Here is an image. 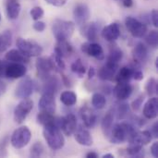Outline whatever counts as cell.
Returning <instances> with one entry per match:
<instances>
[{
    "label": "cell",
    "mask_w": 158,
    "mask_h": 158,
    "mask_svg": "<svg viewBox=\"0 0 158 158\" xmlns=\"http://www.w3.org/2000/svg\"><path fill=\"white\" fill-rule=\"evenodd\" d=\"M136 130L134 126H132L130 123L121 122L112 127L109 139L112 143H116V144L123 143L127 141L129 142L132 138Z\"/></svg>",
    "instance_id": "cell-1"
},
{
    "label": "cell",
    "mask_w": 158,
    "mask_h": 158,
    "mask_svg": "<svg viewBox=\"0 0 158 158\" xmlns=\"http://www.w3.org/2000/svg\"><path fill=\"white\" fill-rule=\"evenodd\" d=\"M44 138L47 145L52 150H60L65 144V138L60 131V129L55 124L44 126Z\"/></svg>",
    "instance_id": "cell-2"
},
{
    "label": "cell",
    "mask_w": 158,
    "mask_h": 158,
    "mask_svg": "<svg viewBox=\"0 0 158 158\" xmlns=\"http://www.w3.org/2000/svg\"><path fill=\"white\" fill-rule=\"evenodd\" d=\"M75 31V24L72 21L56 19L53 22L52 31L57 41H65L69 39Z\"/></svg>",
    "instance_id": "cell-3"
},
{
    "label": "cell",
    "mask_w": 158,
    "mask_h": 158,
    "mask_svg": "<svg viewBox=\"0 0 158 158\" xmlns=\"http://www.w3.org/2000/svg\"><path fill=\"white\" fill-rule=\"evenodd\" d=\"M31 139V132L28 127L22 126L16 129L10 138L11 145L15 149H22L28 145Z\"/></svg>",
    "instance_id": "cell-4"
},
{
    "label": "cell",
    "mask_w": 158,
    "mask_h": 158,
    "mask_svg": "<svg viewBox=\"0 0 158 158\" xmlns=\"http://www.w3.org/2000/svg\"><path fill=\"white\" fill-rule=\"evenodd\" d=\"M18 49L28 57L39 56L43 53V47L36 42L18 38L16 42Z\"/></svg>",
    "instance_id": "cell-5"
},
{
    "label": "cell",
    "mask_w": 158,
    "mask_h": 158,
    "mask_svg": "<svg viewBox=\"0 0 158 158\" xmlns=\"http://www.w3.org/2000/svg\"><path fill=\"white\" fill-rule=\"evenodd\" d=\"M35 67L38 76L43 80H45L51 76L52 71L57 70V67L52 57H39L36 60Z\"/></svg>",
    "instance_id": "cell-6"
},
{
    "label": "cell",
    "mask_w": 158,
    "mask_h": 158,
    "mask_svg": "<svg viewBox=\"0 0 158 158\" xmlns=\"http://www.w3.org/2000/svg\"><path fill=\"white\" fill-rule=\"evenodd\" d=\"M125 25L131 34L136 38L144 37L148 30L147 25L145 23L133 17H127L125 19Z\"/></svg>",
    "instance_id": "cell-7"
},
{
    "label": "cell",
    "mask_w": 158,
    "mask_h": 158,
    "mask_svg": "<svg viewBox=\"0 0 158 158\" xmlns=\"http://www.w3.org/2000/svg\"><path fill=\"white\" fill-rule=\"evenodd\" d=\"M32 108H33V102L31 99H29V98L22 99L19 103V105L15 107V110H14L15 122L18 124L23 123L24 120L26 119L27 116L32 110Z\"/></svg>",
    "instance_id": "cell-8"
},
{
    "label": "cell",
    "mask_w": 158,
    "mask_h": 158,
    "mask_svg": "<svg viewBox=\"0 0 158 158\" xmlns=\"http://www.w3.org/2000/svg\"><path fill=\"white\" fill-rule=\"evenodd\" d=\"M34 88H35V83L33 82V81L30 77L26 76L17 85L15 95L19 99L29 98L32 94Z\"/></svg>",
    "instance_id": "cell-9"
},
{
    "label": "cell",
    "mask_w": 158,
    "mask_h": 158,
    "mask_svg": "<svg viewBox=\"0 0 158 158\" xmlns=\"http://www.w3.org/2000/svg\"><path fill=\"white\" fill-rule=\"evenodd\" d=\"M27 68L22 63L7 62L5 68L4 76L8 79H19L26 75Z\"/></svg>",
    "instance_id": "cell-10"
},
{
    "label": "cell",
    "mask_w": 158,
    "mask_h": 158,
    "mask_svg": "<svg viewBox=\"0 0 158 158\" xmlns=\"http://www.w3.org/2000/svg\"><path fill=\"white\" fill-rule=\"evenodd\" d=\"M81 51L85 54H87L90 56H93L96 58L97 60H104L105 59V54L103 47L94 42L91 43H84L81 45Z\"/></svg>",
    "instance_id": "cell-11"
},
{
    "label": "cell",
    "mask_w": 158,
    "mask_h": 158,
    "mask_svg": "<svg viewBox=\"0 0 158 158\" xmlns=\"http://www.w3.org/2000/svg\"><path fill=\"white\" fill-rule=\"evenodd\" d=\"M60 130H62L67 136H71L74 134L77 130V118L74 114L69 113L65 117H62Z\"/></svg>",
    "instance_id": "cell-12"
},
{
    "label": "cell",
    "mask_w": 158,
    "mask_h": 158,
    "mask_svg": "<svg viewBox=\"0 0 158 158\" xmlns=\"http://www.w3.org/2000/svg\"><path fill=\"white\" fill-rule=\"evenodd\" d=\"M56 105L55 95L44 94L38 104V108L40 109V111L54 114L56 112Z\"/></svg>",
    "instance_id": "cell-13"
},
{
    "label": "cell",
    "mask_w": 158,
    "mask_h": 158,
    "mask_svg": "<svg viewBox=\"0 0 158 158\" xmlns=\"http://www.w3.org/2000/svg\"><path fill=\"white\" fill-rule=\"evenodd\" d=\"M90 9L85 4H78L73 10V16L78 25H84L90 18Z\"/></svg>",
    "instance_id": "cell-14"
},
{
    "label": "cell",
    "mask_w": 158,
    "mask_h": 158,
    "mask_svg": "<svg viewBox=\"0 0 158 158\" xmlns=\"http://www.w3.org/2000/svg\"><path fill=\"white\" fill-rule=\"evenodd\" d=\"M80 115L86 128L92 129L95 126L97 121V115L89 106H82L80 110Z\"/></svg>",
    "instance_id": "cell-15"
},
{
    "label": "cell",
    "mask_w": 158,
    "mask_h": 158,
    "mask_svg": "<svg viewBox=\"0 0 158 158\" xmlns=\"http://www.w3.org/2000/svg\"><path fill=\"white\" fill-rule=\"evenodd\" d=\"M44 81V83L43 88H42L43 94H48L55 95L60 88L61 81H59V79L56 76L51 75Z\"/></svg>",
    "instance_id": "cell-16"
},
{
    "label": "cell",
    "mask_w": 158,
    "mask_h": 158,
    "mask_svg": "<svg viewBox=\"0 0 158 158\" xmlns=\"http://www.w3.org/2000/svg\"><path fill=\"white\" fill-rule=\"evenodd\" d=\"M113 92L118 100L124 101L131 95L132 87L130 82H118Z\"/></svg>",
    "instance_id": "cell-17"
},
{
    "label": "cell",
    "mask_w": 158,
    "mask_h": 158,
    "mask_svg": "<svg viewBox=\"0 0 158 158\" xmlns=\"http://www.w3.org/2000/svg\"><path fill=\"white\" fill-rule=\"evenodd\" d=\"M102 36L108 42H114L120 36V28L118 23H110L102 31Z\"/></svg>",
    "instance_id": "cell-18"
},
{
    "label": "cell",
    "mask_w": 158,
    "mask_h": 158,
    "mask_svg": "<svg viewBox=\"0 0 158 158\" xmlns=\"http://www.w3.org/2000/svg\"><path fill=\"white\" fill-rule=\"evenodd\" d=\"M133 59L135 64L137 65H142L143 64L148 57V48L143 43H138L132 52Z\"/></svg>",
    "instance_id": "cell-19"
},
{
    "label": "cell",
    "mask_w": 158,
    "mask_h": 158,
    "mask_svg": "<svg viewBox=\"0 0 158 158\" xmlns=\"http://www.w3.org/2000/svg\"><path fill=\"white\" fill-rule=\"evenodd\" d=\"M75 134V140L76 142L83 146H91L94 143L93 141V137L91 135V133L89 132V131L83 127H79L77 128L76 131L74 132Z\"/></svg>",
    "instance_id": "cell-20"
},
{
    "label": "cell",
    "mask_w": 158,
    "mask_h": 158,
    "mask_svg": "<svg viewBox=\"0 0 158 158\" xmlns=\"http://www.w3.org/2000/svg\"><path fill=\"white\" fill-rule=\"evenodd\" d=\"M143 113V116L148 119H154L157 117L158 99L156 97H152L145 103Z\"/></svg>",
    "instance_id": "cell-21"
},
{
    "label": "cell",
    "mask_w": 158,
    "mask_h": 158,
    "mask_svg": "<svg viewBox=\"0 0 158 158\" xmlns=\"http://www.w3.org/2000/svg\"><path fill=\"white\" fill-rule=\"evenodd\" d=\"M118 70V66H114L106 62V64L98 70V78L102 81H113Z\"/></svg>",
    "instance_id": "cell-22"
},
{
    "label": "cell",
    "mask_w": 158,
    "mask_h": 158,
    "mask_svg": "<svg viewBox=\"0 0 158 158\" xmlns=\"http://www.w3.org/2000/svg\"><path fill=\"white\" fill-rule=\"evenodd\" d=\"M5 58L8 62H16V63H29L30 57L26 56L24 54H22L19 49H11L9 50Z\"/></svg>",
    "instance_id": "cell-23"
},
{
    "label": "cell",
    "mask_w": 158,
    "mask_h": 158,
    "mask_svg": "<svg viewBox=\"0 0 158 158\" xmlns=\"http://www.w3.org/2000/svg\"><path fill=\"white\" fill-rule=\"evenodd\" d=\"M72 53H73V47L68 42V40L57 41V44L55 47V54H56L64 58V57L70 56Z\"/></svg>",
    "instance_id": "cell-24"
},
{
    "label": "cell",
    "mask_w": 158,
    "mask_h": 158,
    "mask_svg": "<svg viewBox=\"0 0 158 158\" xmlns=\"http://www.w3.org/2000/svg\"><path fill=\"white\" fill-rule=\"evenodd\" d=\"M153 137L152 134L150 132V131H136L134 133V135L132 136V138L129 141L131 143H138L140 145H146L148 144L151 141H152Z\"/></svg>",
    "instance_id": "cell-25"
},
{
    "label": "cell",
    "mask_w": 158,
    "mask_h": 158,
    "mask_svg": "<svg viewBox=\"0 0 158 158\" xmlns=\"http://www.w3.org/2000/svg\"><path fill=\"white\" fill-rule=\"evenodd\" d=\"M20 4L18 0H8L6 3V15L9 19H17L20 13Z\"/></svg>",
    "instance_id": "cell-26"
},
{
    "label": "cell",
    "mask_w": 158,
    "mask_h": 158,
    "mask_svg": "<svg viewBox=\"0 0 158 158\" xmlns=\"http://www.w3.org/2000/svg\"><path fill=\"white\" fill-rule=\"evenodd\" d=\"M132 79V67H122L117 71L115 80L117 82H130Z\"/></svg>",
    "instance_id": "cell-27"
},
{
    "label": "cell",
    "mask_w": 158,
    "mask_h": 158,
    "mask_svg": "<svg viewBox=\"0 0 158 158\" xmlns=\"http://www.w3.org/2000/svg\"><path fill=\"white\" fill-rule=\"evenodd\" d=\"M99 27L95 22H91L83 27V35L91 42H94L97 39Z\"/></svg>",
    "instance_id": "cell-28"
},
{
    "label": "cell",
    "mask_w": 158,
    "mask_h": 158,
    "mask_svg": "<svg viewBox=\"0 0 158 158\" xmlns=\"http://www.w3.org/2000/svg\"><path fill=\"white\" fill-rule=\"evenodd\" d=\"M113 122H114V113L113 112H107L106 114V116L103 118L101 127H102V131H103L105 136H106L108 138H109L110 131H111L112 127H113Z\"/></svg>",
    "instance_id": "cell-29"
},
{
    "label": "cell",
    "mask_w": 158,
    "mask_h": 158,
    "mask_svg": "<svg viewBox=\"0 0 158 158\" xmlns=\"http://www.w3.org/2000/svg\"><path fill=\"white\" fill-rule=\"evenodd\" d=\"M122 57H123V52L119 48L115 47L110 50L109 55L106 58V63L118 67L120 61L122 60Z\"/></svg>",
    "instance_id": "cell-30"
},
{
    "label": "cell",
    "mask_w": 158,
    "mask_h": 158,
    "mask_svg": "<svg viewBox=\"0 0 158 158\" xmlns=\"http://www.w3.org/2000/svg\"><path fill=\"white\" fill-rule=\"evenodd\" d=\"M12 44V32L6 30L0 33V53L5 52Z\"/></svg>",
    "instance_id": "cell-31"
},
{
    "label": "cell",
    "mask_w": 158,
    "mask_h": 158,
    "mask_svg": "<svg viewBox=\"0 0 158 158\" xmlns=\"http://www.w3.org/2000/svg\"><path fill=\"white\" fill-rule=\"evenodd\" d=\"M60 101L67 106H72L77 103V95L71 91H65L60 95Z\"/></svg>",
    "instance_id": "cell-32"
},
{
    "label": "cell",
    "mask_w": 158,
    "mask_h": 158,
    "mask_svg": "<svg viewBox=\"0 0 158 158\" xmlns=\"http://www.w3.org/2000/svg\"><path fill=\"white\" fill-rule=\"evenodd\" d=\"M127 154L132 157H143L144 156L143 145L130 142L129 146L127 148Z\"/></svg>",
    "instance_id": "cell-33"
},
{
    "label": "cell",
    "mask_w": 158,
    "mask_h": 158,
    "mask_svg": "<svg viewBox=\"0 0 158 158\" xmlns=\"http://www.w3.org/2000/svg\"><path fill=\"white\" fill-rule=\"evenodd\" d=\"M55 119H56V118L54 117V114H50L47 112L40 111V113H38V115H37V122L39 124H41L42 126L55 124Z\"/></svg>",
    "instance_id": "cell-34"
},
{
    "label": "cell",
    "mask_w": 158,
    "mask_h": 158,
    "mask_svg": "<svg viewBox=\"0 0 158 158\" xmlns=\"http://www.w3.org/2000/svg\"><path fill=\"white\" fill-rule=\"evenodd\" d=\"M71 71L75 74H77L80 78H82L84 74L86 73V68L85 65L83 64L82 60L81 58L76 59L70 66Z\"/></svg>",
    "instance_id": "cell-35"
},
{
    "label": "cell",
    "mask_w": 158,
    "mask_h": 158,
    "mask_svg": "<svg viewBox=\"0 0 158 158\" xmlns=\"http://www.w3.org/2000/svg\"><path fill=\"white\" fill-rule=\"evenodd\" d=\"M92 105L96 109H103L106 105V96L100 93L94 94V95L92 97Z\"/></svg>",
    "instance_id": "cell-36"
},
{
    "label": "cell",
    "mask_w": 158,
    "mask_h": 158,
    "mask_svg": "<svg viewBox=\"0 0 158 158\" xmlns=\"http://www.w3.org/2000/svg\"><path fill=\"white\" fill-rule=\"evenodd\" d=\"M145 91L149 96H153L154 94H157L158 83L155 78H151L147 81L145 84Z\"/></svg>",
    "instance_id": "cell-37"
},
{
    "label": "cell",
    "mask_w": 158,
    "mask_h": 158,
    "mask_svg": "<svg viewBox=\"0 0 158 158\" xmlns=\"http://www.w3.org/2000/svg\"><path fill=\"white\" fill-rule=\"evenodd\" d=\"M44 153V147L43 143L41 142H37L31 146L30 155L31 157L37 158L41 157Z\"/></svg>",
    "instance_id": "cell-38"
},
{
    "label": "cell",
    "mask_w": 158,
    "mask_h": 158,
    "mask_svg": "<svg viewBox=\"0 0 158 158\" xmlns=\"http://www.w3.org/2000/svg\"><path fill=\"white\" fill-rule=\"evenodd\" d=\"M130 108H129V105L126 103H120L116 110V114H117V118L118 119H124L127 118L128 114H129Z\"/></svg>",
    "instance_id": "cell-39"
},
{
    "label": "cell",
    "mask_w": 158,
    "mask_h": 158,
    "mask_svg": "<svg viewBox=\"0 0 158 158\" xmlns=\"http://www.w3.org/2000/svg\"><path fill=\"white\" fill-rule=\"evenodd\" d=\"M147 44L153 48H156L158 46V33L156 31H151L145 38Z\"/></svg>",
    "instance_id": "cell-40"
},
{
    "label": "cell",
    "mask_w": 158,
    "mask_h": 158,
    "mask_svg": "<svg viewBox=\"0 0 158 158\" xmlns=\"http://www.w3.org/2000/svg\"><path fill=\"white\" fill-rule=\"evenodd\" d=\"M31 16L33 20H39L44 16V9L41 6H34L31 9Z\"/></svg>",
    "instance_id": "cell-41"
},
{
    "label": "cell",
    "mask_w": 158,
    "mask_h": 158,
    "mask_svg": "<svg viewBox=\"0 0 158 158\" xmlns=\"http://www.w3.org/2000/svg\"><path fill=\"white\" fill-rule=\"evenodd\" d=\"M52 58H53L56 66L57 67V69H65V63L63 61V57H61L60 56H58L56 54H54Z\"/></svg>",
    "instance_id": "cell-42"
},
{
    "label": "cell",
    "mask_w": 158,
    "mask_h": 158,
    "mask_svg": "<svg viewBox=\"0 0 158 158\" xmlns=\"http://www.w3.org/2000/svg\"><path fill=\"white\" fill-rule=\"evenodd\" d=\"M132 78L136 81H142L143 79V72L140 68H135V66L132 67Z\"/></svg>",
    "instance_id": "cell-43"
},
{
    "label": "cell",
    "mask_w": 158,
    "mask_h": 158,
    "mask_svg": "<svg viewBox=\"0 0 158 158\" xmlns=\"http://www.w3.org/2000/svg\"><path fill=\"white\" fill-rule=\"evenodd\" d=\"M143 100H144L143 95H140L139 97H137V98L132 102V104H131V108H132L134 111H138V110L141 108Z\"/></svg>",
    "instance_id": "cell-44"
},
{
    "label": "cell",
    "mask_w": 158,
    "mask_h": 158,
    "mask_svg": "<svg viewBox=\"0 0 158 158\" xmlns=\"http://www.w3.org/2000/svg\"><path fill=\"white\" fill-rule=\"evenodd\" d=\"M45 23L44 21H40V20H36L34 23H33V29L36 31H44L45 30Z\"/></svg>",
    "instance_id": "cell-45"
},
{
    "label": "cell",
    "mask_w": 158,
    "mask_h": 158,
    "mask_svg": "<svg viewBox=\"0 0 158 158\" xmlns=\"http://www.w3.org/2000/svg\"><path fill=\"white\" fill-rule=\"evenodd\" d=\"M48 4L54 6H63L66 3H67V0H45Z\"/></svg>",
    "instance_id": "cell-46"
},
{
    "label": "cell",
    "mask_w": 158,
    "mask_h": 158,
    "mask_svg": "<svg viewBox=\"0 0 158 158\" xmlns=\"http://www.w3.org/2000/svg\"><path fill=\"white\" fill-rule=\"evenodd\" d=\"M151 19L155 27L158 26V12L156 9H153L151 12Z\"/></svg>",
    "instance_id": "cell-47"
},
{
    "label": "cell",
    "mask_w": 158,
    "mask_h": 158,
    "mask_svg": "<svg viewBox=\"0 0 158 158\" xmlns=\"http://www.w3.org/2000/svg\"><path fill=\"white\" fill-rule=\"evenodd\" d=\"M151 153H152L154 157H158V143H154L152 144V146H151Z\"/></svg>",
    "instance_id": "cell-48"
},
{
    "label": "cell",
    "mask_w": 158,
    "mask_h": 158,
    "mask_svg": "<svg viewBox=\"0 0 158 158\" xmlns=\"http://www.w3.org/2000/svg\"><path fill=\"white\" fill-rule=\"evenodd\" d=\"M150 132H151V134H152V137H154V138H157L158 137V123L157 122H156V123L153 125V127H152V129H151Z\"/></svg>",
    "instance_id": "cell-49"
},
{
    "label": "cell",
    "mask_w": 158,
    "mask_h": 158,
    "mask_svg": "<svg viewBox=\"0 0 158 158\" xmlns=\"http://www.w3.org/2000/svg\"><path fill=\"white\" fill-rule=\"evenodd\" d=\"M6 91V84L0 80V96H2Z\"/></svg>",
    "instance_id": "cell-50"
},
{
    "label": "cell",
    "mask_w": 158,
    "mask_h": 158,
    "mask_svg": "<svg viewBox=\"0 0 158 158\" xmlns=\"http://www.w3.org/2000/svg\"><path fill=\"white\" fill-rule=\"evenodd\" d=\"M95 74H96L95 69H94V67H91V68L89 69V70H88V78H89V80L93 79V78L95 76Z\"/></svg>",
    "instance_id": "cell-51"
},
{
    "label": "cell",
    "mask_w": 158,
    "mask_h": 158,
    "mask_svg": "<svg viewBox=\"0 0 158 158\" xmlns=\"http://www.w3.org/2000/svg\"><path fill=\"white\" fill-rule=\"evenodd\" d=\"M6 63H7V62H6V61L0 60V78H1L2 76H4L5 68H6Z\"/></svg>",
    "instance_id": "cell-52"
},
{
    "label": "cell",
    "mask_w": 158,
    "mask_h": 158,
    "mask_svg": "<svg viewBox=\"0 0 158 158\" xmlns=\"http://www.w3.org/2000/svg\"><path fill=\"white\" fill-rule=\"evenodd\" d=\"M6 143H7V141H3V142L0 143V156H4L3 151H6Z\"/></svg>",
    "instance_id": "cell-53"
},
{
    "label": "cell",
    "mask_w": 158,
    "mask_h": 158,
    "mask_svg": "<svg viewBox=\"0 0 158 158\" xmlns=\"http://www.w3.org/2000/svg\"><path fill=\"white\" fill-rule=\"evenodd\" d=\"M122 3L125 7H131L133 5V0H122Z\"/></svg>",
    "instance_id": "cell-54"
},
{
    "label": "cell",
    "mask_w": 158,
    "mask_h": 158,
    "mask_svg": "<svg viewBox=\"0 0 158 158\" xmlns=\"http://www.w3.org/2000/svg\"><path fill=\"white\" fill-rule=\"evenodd\" d=\"M86 158H98V155L95 152H89L86 155Z\"/></svg>",
    "instance_id": "cell-55"
},
{
    "label": "cell",
    "mask_w": 158,
    "mask_h": 158,
    "mask_svg": "<svg viewBox=\"0 0 158 158\" xmlns=\"http://www.w3.org/2000/svg\"><path fill=\"white\" fill-rule=\"evenodd\" d=\"M114 155H112V154H106V155H104L102 158H114Z\"/></svg>",
    "instance_id": "cell-56"
},
{
    "label": "cell",
    "mask_w": 158,
    "mask_h": 158,
    "mask_svg": "<svg viewBox=\"0 0 158 158\" xmlns=\"http://www.w3.org/2000/svg\"><path fill=\"white\" fill-rule=\"evenodd\" d=\"M156 69H158V58H156Z\"/></svg>",
    "instance_id": "cell-57"
},
{
    "label": "cell",
    "mask_w": 158,
    "mask_h": 158,
    "mask_svg": "<svg viewBox=\"0 0 158 158\" xmlns=\"http://www.w3.org/2000/svg\"><path fill=\"white\" fill-rule=\"evenodd\" d=\"M0 20H1V15H0Z\"/></svg>",
    "instance_id": "cell-58"
}]
</instances>
